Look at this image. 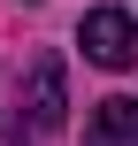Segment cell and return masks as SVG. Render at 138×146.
<instances>
[{
  "label": "cell",
  "instance_id": "6da1fadb",
  "mask_svg": "<svg viewBox=\"0 0 138 146\" xmlns=\"http://www.w3.org/2000/svg\"><path fill=\"white\" fill-rule=\"evenodd\" d=\"M77 46H85V62H100V69H131L138 62V23L123 8H92V15L77 23Z\"/></svg>",
  "mask_w": 138,
  "mask_h": 146
},
{
  "label": "cell",
  "instance_id": "7a4b0ae2",
  "mask_svg": "<svg viewBox=\"0 0 138 146\" xmlns=\"http://www.w3.org/2000/svg\"><path fill=\"white\" fill-rule=\"evenodd\" d=\"M23 115H31V131H61V123H69V85H61V62H54V54L31 62V77H23Z\"/></svg>",
  "mask_w": 138,
  "mask_h": 146
},
{
  "label": "cell",
  "instance_id": "3957f363",
  "mask_svg": "<svg viewBox=\"0 0 138 146\" xmlns=\"http://www.w3.org/2000/svg\"><path fill=\"white\" fill-rule=\"evenodd\" d=\"M85 146H138V100L131 92H115L85 115Z\"/></svg>",
  "mask_w": 138,
  "mask_h": 146
},
{
  "label": "cell",
  "instance_id": "277c9868",
  "mask_svg": "<svg viewBox=\"0 0 138 146\" xmlns=\"http://www.w3.org/2000/svg\"><path fill=\"white\" fill-rule=\"evenodd\" d=\"M0 146H15V131H0Z\"/></svg>",
  "mask_w": 138,
  "mask_h": 146
}]
</instances>
